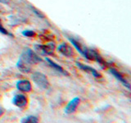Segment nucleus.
<instances>
[{
    "label": "nucleus",
    "mask_w": 131,
    "mask_h": 123,
    "mask_svg": "<svg viewBox=\"0 0 131 123\" xmlns=\"http://www.w3.org/2000/svg\"><path fill=\"white\" fill-rule=\"evenodd\" d=\"M20 59L24 61L25 63H26L30 65L36 64V63H39V61H41V58L39 57V55L36 54L34 51L28 48L25 49L23 53L20 54Z\"/></svg>",
    "instance_id": "f257e3e1"
},
{
    "label": "nucleus",
    "mask_w": 131,
    "mask_h": 123,
    "mask_svg": "<svg viewBox=\"0 0 131 123\" xmlns=\"http://www.w3.org/2000/svg\"><path fill=\"white\" fill-rule=\"evenodd\" d=\"M32 80L35 84L43 89H47L49 88V81L44 74L41 72H34L32 75Z\"/></svg>",
    "instance_id": "f03ea898"
},
{
    "label": "nucleus",
    "mask_w": 131,
    "mask_h": 123,
    "mask_svg": "<svg viewBox=\"0 0 131 123\" xmlns=\"http://www.w3.org/2000/svg\"><path fill=\"white\" fill-rule=\"evenodd\" d=\"M36 52L42 55H51L54 51L55 44L53 43H49L46 45H40V44H35L34 46Z\"/></svg>",
    "instance_id": "7ed1b4c3"
},
{
    "label": "nucleus",
    "mask_w": 131,
    "mask_h": 123,
    "mask_svg": "<svg viewBox=\"0 0 131 123\" xmlns=\"http://www.w3.org/2000/svg\"><path fill=\"white\" fill-rule=\"evenodd\" d=\"M80 98H78V97L74 98L73 99H71L68 102L67 106L65 108V113L71 114L73 112H75L76 108H77V107L80 104Z\"/></svg>",
    "instance_id": "20e7f679"
},
{
    "label": "nucleus",
    "mask_w": 131,
    "mask_h": 123,
    "mask_svg": "<svg viewBox=\"0 0 131 123\" xmlns=\"http://www.w3.org/2000/svg\"><path fill=\"white\" fill-rule=\"evenodd\" d=\"M27 98L24 94H16L12 98V104L18 108H25L27 105Z\"/></svg>",
    "instance_id": "39448f33"
},
{
    "label": "nucleus",
    "mask_w": 131,
    "mask_h": 123,
    "mask_svg": "<svg viewBox=\"0 0 131 123\" xmlns=\"http://www.w3.org/2000/svg\"><path fill=\"white\" fill-rule=\"evenodd\" d=\"M16 88H17V89H19L20 91L27 93V92L31 91L32 86H31V83L30 80H20L17 81V83H16Z\"/></svg>",
    "instance_id": "423d86ee"
},
{
    "label": "nucleus",
    "mask_w": 131,
    "mask_h": 123,
    "mask_svg": "<svg viewBox=\"0 0 131 123\" xmlns=\"http://www.w3.org/2000/svg\"><path fill=\"white\" fill-rule=\"evenodd\" d=\"M110 72L112 73V75L115 76V78H116V80H118L119 81H120L123 85H125L128 89H130V85H129V83L126 80L125 78L123 76L120 72H118L116 70H115L113 68H111L110 69Z\"/></svg>",
    "instance_id": "0eeeda50"
},
{
    "label": "nucleus",
    "mask_w": 131,
    "mask_h": 123,
    "mask_svg": "<svg viewBox=\"0 0 131 123\" xmlns=\"http://www.w3.org/2000/svg\"><path fill=\"white\" fill-rule=\"evenodd\" d=\"M76 66L79 68H80L81 70H83V71L88 72L89 74H92V76H94L95 78H99V77H101V74L98 73L95 69L91 67H89V66L84 65V64L79 63V61H77V63H76Z\"/></svg>",
    "instance_id": "6e6552de"
},
{
    "label": "nucleus",
    "mask_w": 131,
    "mask_h": 123,
    "mask_svg": "<svg viewBox=\"0 0 131 123\" xmlns=\"http://www.w3.org/2000/svg\"><path fill=\"white\" fill-rule=\"evenodd\" d=\"M57 50L60 52L61 54L64 55L65 57H71L73 55V50L72 48L69 46L68 44H61L58 47H57Z\"/></svg>",
    "instance_id": "1a4fd4ad"
},
{
    "label": "nucleus",
    "mask_w": 131,
    "mask_h": 123,
    "mask_svg": "<svg viewBox=\"0 0 131 123\" xmlns=\"http://www.w3.org/2000/svg\"><path fill=\"white\" fill-rule=\"evenodd\" d=\"M46 61H48V65L50 66L52 68L54 69L55 71H57V72H59L60 74H62V75H64V76H69V73L66 71V70H64L62 67H61V66L57 64L56 63H54V61H52L51 59H49L48 57H46Z\"/></svg>",
    "instance_id": "9d476101"
},
{
    "label": "nucleus",
    "mask_w": 131,
    "mask_h": 123,
    "mask_svg": "<svg viewBox=\"0 0 131 123\" xmlns=\"http://www.w3.org/2000/svg\"><path fill=\"white\" fill-rule=\"evenodd\" d=\"M31 65L28 64L26 63H25L24 61L20 60L19 58L17 63H16V67L19 69V71H20L21 72H24V73H29L31 71Z\"/></svg>",
    "instance_id": "9b49d317"
},
{
    "label": "nucleus",
    "mask_w": 131,
    "mask_h": 123,
    "mask_svg": "<svg viewBox=\"0 0 131 123\" xmlns=\"http://www.w3.org/2000/svg\"><path fill=\"white\" fill-rule=\"evenodd\" d=\"M68 39L70 40V42H71L74 45V47L76 48V50L79 52L82 56H84V47H82L81 45H80V44L78 42V41H76L75 39L68 38Z\"/></svg>",
    "instance_id": "f8f14e48"
},
{
    "label": "nucleus",
    "mask_w": 131,
    "mask_h": 123,
    "mask_svg": "<svg viewBox=\"0 0 131 123\" xmlns=\"http://www.w3.org/2000/svg\"><path fill=\"white\" fill-rule=\"evenodd\" d=\"M38 121H39V119L35 116H28L20 120V122H22V123H37Z\"/></svg>",
    "instance_id": "ddd939ff"
},
{
    "label": "nucleus",
    "mask_w": 131,
    "mask_h": 123,
    "mask_svg": "<svg viewBox=\"0 0 131 123\" xmlns=\"http://www.w3.org/2000/svg\"><path fill=\"white\" fill-rule=\"evenodd\" d=\"M22 35L25 37H34L35 35V32L30 30H25L22 31Z\"/></svg>",
    "instance_id": "4468645a"
},
{
    "label": "nucleus",
    "mask_w": 131,
    "mask_h": 123,
    "mask_svg": "<svg viewBox=\"0 0 131 123\" xmlns=\"http://www.w3.org/2000/svg\"><path fill=\"white\" fill-rule=\"evenodd\" d=\"M31 7V10H32V12H34V13L38 16V17H39V18H44L45 16H44V14L43 13H42L40 11H39L38 9H36L35 7Z\"/></svg>",
    "instance_id": "2eb2a0df"
},
{
    "label": "nucleus",
    "mask_w": 131,
    "mask_h": 123,
    "mask_svg": "<svg viewBox=\"0 0 131 123\" xmlns=\"http://www.w3.org/2000/svg\"><path fill=\"white\" fill-rule=\"evenodd\" d=\"M0 33H2L3 35H10V36H12V35L9 34V33H8V31L6 30V29L2 26L1 20H0Z\"/></svg>",
    "instance_id": "dca6fc26"
},
{
    "label": "nucleus",
    "mask_w": 131,
    "mask_h": 123,
    "mask_svg": "<svg viewBox=\"0 0 131 123\" xmlns=\"http://www.w3.org/2000/svg\"><path fill=\"white\" fill-rule=\"evenodd\" d=\"M3 113H4V111H3V109L2 108H0V117H1Z\"/></svg>",
    "instance_id": "f3484780"
},
{
    "label": "nucleus",
    "mask_w": 131,
    "mask_h": 123,
    "mask_svg": "<svg viewBox=\"0 0 131 123\" xmlns=\"http://www.w3.org/2000/svg\"><path fill=\"white\" fill-rule=\"evenodd\" d=\"M0 3H7V0H0Z\"/></svg>",
    "instance_id": "a211bd4d"
}]
</instances>
